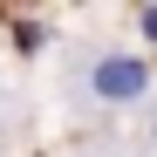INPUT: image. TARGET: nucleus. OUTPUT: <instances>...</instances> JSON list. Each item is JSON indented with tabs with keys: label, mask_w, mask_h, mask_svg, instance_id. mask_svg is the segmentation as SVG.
<instances>
[{
	"label": "nucleus",
	"mask_w": 157,
	"mask_h": 157,
	"mask_svg": "<svg viewBox=\"0 0 157 157\" xmlns=\"http://www.w3.org/2000/svg\"><path fill=\"white\" fill-rule=\"evenodd\" d=\"M102 89H109V96L144 89V68H137V62H109V68H102Z\"/></svg>",
	"instance_id": "1"
}]
</instances>
